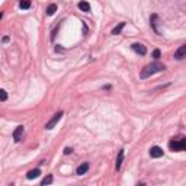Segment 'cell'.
Returning a JSON list of instances; mask_svg holds the SVG:
<instances>
[{
  "label": "cell",
  "mask_w": 186,
  "mask_h": 186,
  "mask_svg": "<svg viewBox=\"0 0 186 186\" xmlns=\"http://www.w3.org/2000/svg\"><path fill=\"white\" fill-rule=\"evenodd\" d=\"M164 68H166L164 64H161V63H158V61H154V63L145 66V67L141 70L140 77H141V79H147V77H150L151 74H156V73H158V71H163Z\"/></svg>",
  "instance_id": "obj_1"
},
{
  "label": "cell",
  "mask_w": 186,
  "mask_h": 186,
  "mask_svg": "<svg viewBox=\"0 0 186 186\" xmlns=\"http://www.w3.org/2000/svg\"><path fill=\"white\" fill-rule=\"evenodd\" d=\"M169 148L172 151H183V150H186V138H173V140H170Z\"/></svg>",
  "instance_id": "obj_2"
},
{
  "label": "cell",
  "mask_w": 186,
  "mask_h": 186,
  "mask_svg": "<svg viewBox=\"0 0 186 186\" xmlns=\"http://www.w3.org/2000/svg\"><path fill=\"white\" fill-rule=\"evenodd\" d=\"M63 115H64V112H63V111H60V112H57V114H55V115L52 117V119H51V121H48V122H47V125H45V128H47V130H52V128H54V127H55V125L58 124V121H60V119L63 118Z\"/></svg>",
  "instance_id": "obj_3"
},
{
  "label": "cell",
  "mask_w": 186,
  "mask_h": 186,
  "mask_svg": "<svg viewBox=\"0 0 186 186\" xmlns=\"http://www.w3.org/2000/svg\"><path fill=\"white\" fill-rule=\"evenodd\" d=\"M23 132H25V127H23V125H19L16 130L13 131V140H15L16 143H19V141L22 140V137H23Z\"/></svg>",
  "instance_id": "obj_4"
},
{
  "label": "cell",
  "mask_w": 186,
  "mask_h": 186,
  "mask_svg": "<svg viewBox=\"0 0 186 186\" xmlns=\"http://www.w3.org/2000/svg\"><path fill=\"white\" fill-rule=\"evenodd\" d=\"M131 48L135 51L137 54H140V55H145V52H147V48H145L143 44H138V42L132 44V45H131Z\"/></svg>",
  "instance_id": "obj_5"
},
{
  "label": "cell",
  "mask_w": 186,
  "mask_h": 186,
  "mask_svg": "<svg viewBox=\"0 0 186 186\" xmlns=\"http://www.w3.org/2000/svg\"><path fill=\"white\" fill-rule=\"evenodd\" d=\"M163 153L164 151H163L160 147L156 145V147H151V148H150V157H151V158H158V157L163 156Z\"/></svg>",
  "instance_id": "obj_6"
},
{
  "label": "cell",
  "mask_w": 186,
  "mask_h": 186,
  "mask_svg": "<svg viewBox=\"0 0 186 186\" xmlns=\"http://www.w3.org/2000/svg\"><path fill=\"white\" fill-rule=\"evenodd\" d=\"M174 58H176V60H182V58H186V45H182V47H179V50L174 52Z\"/></svg>",
  "instance_id": "obj_7"
},
{
  "label": "cell",
  "mask_w": 186,
  "mask_h": 186,
  "mask_svg": "<svg viewBox=\"0 0 186 186\" xmlns=\"http://www.w3.org/2000/svg\"><path fill=\"white\" fill-rule=\"evenodd\" d=\"M150 22H151V28L154 29V32L157 35H160V31L157 29V23H158V16L157 15H153L151 19H150Z\"/></svg>",
  "instance_id": "obj_8"
},
{
  "label": "cell",
  "mask_w": 186,
  "mask_h": 186,
  "mask_svg": "<svg viewBox=\"0 0 186 186\" xmlns=\"http://www.w3.org/2000/svg\"><path fill=\"white\" fill-rule=\"evenodd\" d=\"M122 161H124V150H119L118 157H117V163H115V169L119 170L122 166Z\"/></svg>",
  "instance_id": "obj_9"
},
{
  "label": "cell",
  "mask_w": 186,
  "mask_h": 186,
  "mask_svg": "<svg viewBox=\"0 0 186 186\" xmlns=\"http://www.w3.org/2000/svg\"><path fill=\"white\" fill-rule=\"evenodd\" d=\"M89 167H90V166H89V163H83V164H80V166L77 167V170H76V173L82 176V174H85L86 172L89 170Z\"/></svg>",
  "instance_id": "obj_10"
},
{
  "label": "cell",
  "mask_w": 186,
  "mask_h": 186,
  "mask_svg": "<svg viewBox=\"0 0 186 186\" xmlns=\"http://www.w3.org/2000/svg\"><path fill=\"white\" fill-rule=\"evenodd\" d=\"M39 174H41V170H39V169H34V170H31V172H28L26 177H28L29 180H32V179H35V177H38Z\"/></svg>",
  "instance_id": "obj_11"
},
{
  "label": "cell",
  "mask_w": 186,
  "mask_h": 186,
  "mask_svg": "<svg viewBox=\"0 0 186 186\" xmlns=\"http://www.w3.org/2000/svg\"><path fill=\"white\" fill-rule=\"evenodd\" d=\"M79 9L83 10V12H90V4L87 1H80L79 3Z\"/></svg>",
  "instance_id": "obj_12"
},
{
  "label": "cell",
  "mask_w": 186,
  "mask_h": 186,
  "mask_svg": "<svg viewBox=\"0 0 186 186\" xmlns=\"http://www.w3.org/2000/svg\"><path fill=\"white\" fill-rule=\"evenodd\" d=\"M124 26H125V22H121L118 26H115V28L112 29V35H118V34H121V31L124 29Z\"/></svg>",
  "instance_id": "obj_13"
},
{
  "label": "cell",
  "mask_w": 186,
  "mask_h": 186,
  "mask_svg": "<svg viewBox=\"0 0 186 186\" xmlns=\"http://www.w3.org/2000/svg\"><path fill=\"white\" fill-rule=\"evenodd\" d=\"M55 10H57V4L52 3V4H50V6L47 7V15H48V16H52V15L55 13Z\"/></svg>",
  "instance_id": "obj_14"
},
{
  "label": "cell",
  "mask_w": 186,
  "mask_h": 186,
  "mask_svg": "<svg viewBox=\"0 0 186 186\" xmlns=\"http://www.w3.org/2000/svg\"><path fill=\"white\" fill-rule=\"evenodd\" d=\"M50 183H52V176H51V174H48L47 177H44V179H42L41 186H47V185H50Z\"/></svg>",
  "instance_id": "obj_15"
},
{
  "label": "cell",
  "mask_w": 186,
  "mask_h": 186,
  "mask_svg": "<svg viewBox=\"0 0 186 186\" xmlns=\"http://www.w3.org/2000/svg\"><path fill=\"white\" fill-rule=\"evenodd\" d=\"M19 7H20V9H29V7H31V1H20V3H19Z\"/></svg>",
  "instance_id": "obj_16"
},
{
  "label": "cell",
  "mask_w": 186,
  "mask_h": 186,
  "mask_svg": "<svg viewBox=\"0 0 186 186\" xmlns=\"http://www.w3.org/2000/svg\"><path fill=\"white\" fill-rule=\"evenodd\" d=\"M7 99V93H6V90H0V101L4 102Z\"/></svg>",
  "instance_id": "obj_17"
},
{
  "label": "cell",
  "mask_w": 186,
  "mask_h": 186,
  "mask_svg": "<svg viewBox=\"0 0 186 186\" xmlns=\"http://www.w3.org/2000/svg\"><path fill=\"white\" fill-rule=\"evenodd\" d=\"M153 57L157 60V58H160V50H154L153 51Z\"/></svg>",
  "instance_id": "obj_18"
},
{
  "label": "cell",
  "mask_w": 186,
  "mask_h": 186,
  "mask_svg": "<svg viewBox=\"0 0 186 186\" xmlns=\"http://www.w3.org/2000/svg\"><path fill=\"white\" fill-rule=\"evenodd\" d=\"M70 153H71V148H66V150H64V154H70Z\"/></svg>",
  "instance_id": "obj_19"
},
{
  "label": "cell",
  "mask_w": 186,
  "mask_h": 186,
  "mask_svg": "<svg viewBox=\"0 0 186 186\" xmlns=\"http://www.w3.org/2000/svg\"><path fill=\"white\" fill-rule=\"evenodd\" d=\"M138 186H145V183H140V185Z\"/></svg>",
  "instance_id": "obj_20"
}]
</instances>
